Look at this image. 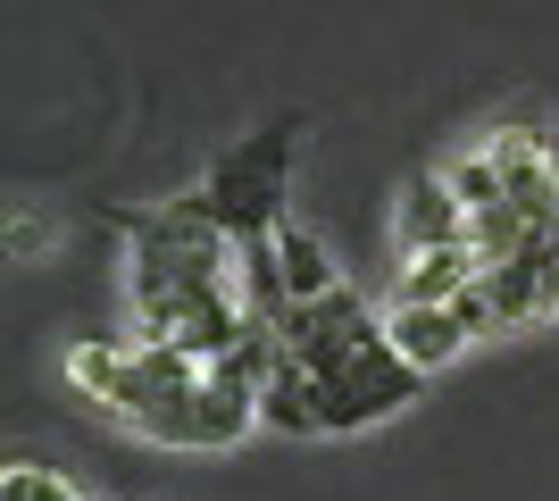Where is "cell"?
Returning a JSON list of instances; mask_svg holds the SVG:
<instances>
[{
  "instance_id": "obj_1",
  "label": "cell",
  "mask_w": 559,
  "mask_h": 501,
  "mask_svg": "<svg viewBox=\"0 0 559 501\" xmlns=\"http://www.w3.org/2000/svg\"><path fill=\"white\" fill-rule=\"evenodd\" d=\"M68 384L109 427H126L134 443H159V452H234L259 427L251 359H201L176 343H142V334L75 343Z\"/></svg>"
},
{
  "instance_id": "obj_2",
  "label": "cell",
  "mask_w": 559,
  "mask_h": 501,
  "mask_svg": "<svg viewBox=\"0 0 559 501\" xmlns=\"http://www.w3.org/2000/svg\"><path fill=\"white\" fill-rule=\"evenodd\" d=\"M126 235V334L176 343L201 359H242V293H234V235L201 210V192L159 210H117Z\"/></svg>"
},
{
  "instance_id": "obj_3",
  "label": "cell",
  "mask_w": 559,
  "mask_h": 501,
  "mask_svg": "<svg viewBox=\"0 0 559 501\" xmlns=\"http://www.w3.org/2000/svg\"><path fill=\"white\" fill-rule=\"evenodd\" d=\"M284 351L309 368L318 384V409H326V434H368L384 418L418 402V368L393 351V334H384V310H368L359 293H326V301H309V310L284 318Z\"/></svg>"
},
{
  "instance_id": "obj_4",
  "label": "cell",
  "mask_w": 559,
  "mask_h": 501,
  "mask_svg": "<svg viewBox=\"0 0 559 501\" xmlns=\"http://www.w3.org/2000/svg\"><path fill=\"white\" fill-rule=\"evenodd\" d=\"M301 134H309L301 118H267L259 134H242V143L192 184L201 210L234 235V251H242V242H267L284 217H293V159H301Z\"/></svg>"
},
{
  "instance_id": "obj_5",
  "label": "cell",
  "mask_w": 559,
  "mask_h": 501,
  "mask_svg": "<svg viewBox=\"0 0 559 501\" xmlns=\"http://www.w3.org/2000/svg\"><path fill=\"white\" fill-rule=\"evenodd\" d=\"M393 242H401V260H418V251H443V242H476V217L460 210V192L443 184V167H418V176L401 184Z\"/></svg>"
},
{
  "instance_id": "obj_6",
  "label": "cell",
  "mask_w": 559,
  "mask_h": 501,
  "mask_svg": "<svg viewBox=\"0 0 559 501\" xmlns=\"http://www.w3.org/2000/svg\"><path fill=\"white\" fill-rule=\"evenodd\" d=\"M384 334H393V351L418 368V377H435V368H451V359L476 343L460 318V301H384Z\"/></svg>"
},
{
  "instance_id": "obj_7",
  "label": "cell",
  "mask_w": 559,
  "mask_h": 501,
  "mask_svg": "<svg viewBox=\"0 0 559 501\" xmlns=\"http://www.w3.org/2000/svg\"><path fill=\"white\" fill-rule=\"evenodd\" d=\"M476 276H485V251H476V242H443V251H418V260H401L393 301H460Z\"/></svg>"
},
{
  "instance_id": "obj_8",
  "label": "cell",
  "mask_w": 559,
  "mask_h": 501,
  "mask_svg": "<svg viewBox=\"0 0 559 501\" xmlns=\"http://www.w3.org/2000/svg\"><path fill=\"white\" fill-rule=\"evenodd\" d=\"M276 267H284V293H293V310H309V301L343 293V276H334V260H326V242L309 235L301 217H284V226H276Z\"/></svg>"
},
{
  "instance_id": "obj_9",
  "label": "cell",
  "mask_w": 559,
  "mask_h": 501,
  "mask_svg": "<svg viewBox=\"0 0 559 501\" xmlns=\"http://www.w3.org/2000/svg\"><path fill=\"white\" fill-rule=\"evenodd\" d=\"M0 501H84L59 468H43V460H9L0 468Z\"/></svg>"
},
{
  "instance_id": "obj_10",
  "label": "cell",
  "mask_w": 559,
  "mask_h": 501,
  "mask_svg": "<svg viewBox=\"0 0 559 501\" xmlns=\"http://www.w3.org/2000/svg\"><path fill=\"white\" fill-rule=\"evenodd\" d=\"M543 276H551V318H559V217H551V235H543Z\"/></svg>"
}]
</instances>
